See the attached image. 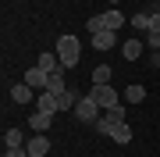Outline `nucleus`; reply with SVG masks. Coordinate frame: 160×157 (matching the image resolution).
Returning a JSON list of instances; mask_svg holds the SVG:
<instances>
[{
  "label": "nucleus",
  "instance_id": "nucleus-11",
  "mask_svg": "<svg viewBox=\"0 0 160 157\" xmlns=\"http://www.w3.org/2000/svg\"><path fill=\"white\" fill-rule=\"evenodd\" d=\"M32 93H36V89L29 86V82H18V86H11V100H14V104H32Z\"/></svg>",
  "mask_w": 160,
  "mask_h": 157
},
{
  "label": "nucleus",
  "instance_id": "nucleus-15",
  "mask_svg": "<svg viewBox=\"0 0 160 157\" xmlns=\"http://www.w3.org/2000/svg\"><path fill=\"white\" fill-rule=\"evenodd\" d=\"M89 79H92V86H110V64H100Z\"/></svg>",
  "mask_w": 160,
  "mask_h": 157
},
{
  "label": "nucleus",
  "instance_id": "nucleus-13",
  "mask_svg": "<svg viewBox=\"0 0 160 157\" xmlns=\"http://www.w3.org/2000/svg\"><path fill=\"white\" fill-rule=\"evenodd\" d=\"M78 93L75 89H64V93H57V104H61V111H75V104H78Z\"/></svg>",
  "mask_w": 160,
  "mask_h": 157
},
{
  "label": "nucleus",
  "instance_id": "nucleus-12",
  "mask_svg": "<svg viewBox=\"0 0 160 157\" xmlns=\"http://www.w3.org/2000/svg\"><path fill=\"white\" fill-rule=\"evenodd\" d=\"M29 125H32V132H46V128L53 125V114H43V111H32V114H29Z\"/></svg>",
  "mask_w": 160,
  "mask_h": 157
},
{
  "label": "nucleus",
  "instance_id": "nucleus-6",
  "mask_svg": "<svg viewBox=\"0 0 160 157\" xmlns=\"http://www.w3.org/2000/svg\"><path fill=\"white\" fill-rule=\"evenodd\" d=\"M36 111H43V114H57V111H61V104H57V93H50V89L36 93Z\"/></svg>",
  "mask_w": 160,
  "mask_h": 157
},
{
  "label": "nucleus",
  "instance_id": "nucleus-21",
  "mask_svg": "<svg viewBox=\"0 0 160 157\" xmlns=\"http://www.w3.org/2000/svg\"><path fill=\"white\" fill-rule=\"evenodd\" d=\"M149 68H160V50H153V54H149Z\"/></svg>",
  "mask_w": 160,
  "mask_h": 157
},
{
  "label": "nucleus",
  "instance_id": "nucleus-18",
  "mask_svg": "<svg viewBox=\"0 0 160 157\" xmlns=\"http://www.w3.org/2000/svg\"><path fill=\"white\" fill-rule=\"evenodd\" d=\"M4 143H7V146H25L22 128H7V132H4Z\"/></svg>",
  "mask_w": 160,
  "mask_h": 157
},
{
  "label": "nucleus",
  "instance_id": "nucleus-14",
  "mask_svg": "<svg viewBox=\"0 0 160 157\" xmlns=\"http://www.w3.org/2000/svg\"><path fill=\"white\" fill-rule=\"evenodd\" d=\"M110 139H114V143H121V146H128V143H132V128H128V122H121L114 132H110Z\"/></svg>",
  "mask_w": 160,
  "mask_h": 157
},
{
  "label": "nucleus",
  "instance_id": "nucleus-10",
  "mask_svg": "<svg viewBox=\"0 0 160 157\" xmlns=\"http://www.w3.org/2000/svg\"><path fill=\"white\" fill-rule=\"evenodd\" d=\"M100 22H103V29H110V32H118V29H121V25H125V22H128V18H125V14H121V11H118V7H110V11H107V14H100Z\"/></svg>",
  "mask_w": 160,
  "mask_h": 157
},
{
  "label": "nucleus",
  "instance_id": "nucleus-5",
  "mask_svg": "<svg viewBox=\"0 0 160 157\" xmlns=\"http://www.w3.org/2000/svg\"><path fill=\"white\" fill-rule=\"evenodd\" d=\"M25 150H29V157H46L50 154V139H46L43 132H36V136L25 139Z\"/></svg>",
  "mask_w": 160,
  "mask_h": 157
},
{
  "label": "nucleus",
  "instance_id": "nucleus-4",
  "mask_svg": "<svg viewBox=\"0 0 160 157\" xmlns=\"http://www.w3.org/2000/svg\"><path fill=\"white\" fill-rule=\"evenodd\" d=\"M22 82H29L36 93H43V89L50 86V71H43V68H29V71L22 75Z\"/></svg>",
  "mask_w": 160,
  "mask_h": 157
},
{
  "label": "nucleus",
  "instance_id": "nucleus-9",
  "mask_svg": "<svg viewBox=\"0 0 160 157\" xmlns=\"http://www.w3.org/2000/svg\"><path fill=\"white\" fill-rule=\"evenodd\" d=\"M36 68H43V71H57V68H64V64H61V57H57V50H43L39 57H36Z\"/></svg>",
  "mask_w": 160,
  "mask_h": 157
},
{
  "label": "nucleus",
  "instance_id": "nucleus-17",
  "mask_svg": "<svg viewBox=\"0 0 160 157\" xmlns=\"http://www.w3.org/2000/svg\"><path fill=\"white\" fill-rule=\"evenodd\" d=\"M125 100H128V104H142V100H146V89L135 82V86H128V89H125Z\"/></svg>",
  "mask_w": 160,
  "mask_h": 157
},
{
  "label": "nucleus",
  "instance_id": "nucleus-2",
  "mask_svg": "<svg viewBox=\"0 0 160 157\" xmlns=\"http://www.w3.org/2000/svg\"><path fill=\"white\" fill-rule=\"evenodd\" d=\"M100 111H103V107H100L96 100H92V97L86 93V97L78 100V104H75V111H71V114L78 118L82 125H96V122H100Z\"/></svg>",
  "mask_w": 160,
  "mask_h": 157
},
{
  "label": "nucleus",
  "instance_id": "nucleus-20",
  "mask_svg": "<svg viewBox=\"0 0 160 157\" xmlns=\"http://www.w3.org/2000/svg\"><path fill=\"white\" fill-rule=\"evenodd\" d=\"M4 157H29V150H25V146H7Z\"/></svg>",
  "mask_w": 160,
  "mask_h": 157
},
{
  "label": "nucleus",
  "instance_id": "nucleus-8",
  "mask_svg": "<svg viewBox=\"0 0 160 157\" xmlns=\"http://www.w3.org/2000/svg\"><path fill=\"white\" fill-rule=\"evenodd\" d=\"M142 50H146L142 39H125V43H121V57H125V61H139Z\"/></svg>",
  "mask_w": 160,
  "mask_h": 157
},
{
  "label": "nucleus",
  "instance_id": "nucleus-3",
  "mask_svg": "<svg viewBox=\"0 0 160 157\" xmlns=\"http://www.w3.org/2000/svg\"><path fill=\"white\" fill-rule=\"evenodd\" d=\"M89 97L96 100L103 111H110V107H118V104H121V97H118V89H114V86H92V89H89Z\"/></svg>",
  "mask_w": 160,
  "mask_h": 157
},
{
  "label": "nucleus",
  "instance_id": "nucleus-7",
  "mask_svg": "<svg viewBox=\"0 0 160 157\" xmlns=\"http://www.w3.org/2000/svg\"><path fill=\"white\" fill-rule=\"evenodd\" d=\"M92 47H96V50H114L118 47V32H110V29L92 32Z\"/></svg>",
  "mask_w": 160,
  "mask_h": 157
},
{
  "label": "nucleus",
  "instance_id": "nucleus-1",
  "mask_svg": "<svg viewBox=\"0 0 160 157\" xmlns=\"http://www.w3.org/2000/svg\"><path fill=\"white\" fill-rule=\"evenodd\" d=\"M53 50H57V57H61L64 68H75V64H78V57H82V43H78V36H71V32H64Z\"/></svg>",
  "mask_w": 160,
  "mask_h": 157
},
{
  "label": "nucleus",
  "instance_id": "nucleus-19",
  "mask_svg": "<svg viewBox=\"0 0 160 157\" xmlns=\"http://www.w3.org/2000/svg\"><path fill=\"white\" fill-rule=\"evenodd\" d=\"M146 47L149 50H160V32H146Z\"/></svg>",
  "mask_w": 160,
  "mask_h": 157
},
{
  "label": "nucleus",
  "instance_id": "nucleus-22",
  "mask_svg": "<svg viewBox=\"0 0 160 157\" xmlns=\"http://www.w3.org/2000/svg\"><path fill=\"white\" fill-rule=\"evenodd\" d=\"M107 4H110V7H118V4H121V0H107Z\"/></svg>",
  "mask_w": 160,
  "mask_h": 157
},
{
  "label": "nucleus",
  "instance_id": "nucleus-16",
  "mask_svg": "<svg viewBox=\"0 0 160 157\" xmlns=\"http://www.w3.org/2000/svg\"><path fill=\"white\" fill-rule=\"evenodd\" d=\"M128 25H132V29H139V32H149V11L132 14V18H128Z\"/></svg>",
  "mask_w": 160,
  "mask_h": 157
}]
</instances>
